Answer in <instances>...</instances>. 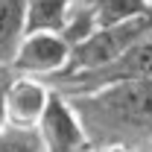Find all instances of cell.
<instances>
[{
  "mask_svg": "<svg viewBox=\"0 0 152 152\" xmlns=\"http://www.w3.org/2000/svg\"><path fill=\"white\" fill-rule=\"evenodd\" d=\"M9 76H12L9 67H0V132L9 126V117H6V85H9Z\"/></svg>",
  "mask_w": 152,
  "mask_h": 152,
  "instance_id": "11",
  "label": "cell"
},
{
  "mask_svg": "<svg viewBox=\"0 0 152 152\" xmlns=\"http://www.w3.org/2000/svg\"><path fill=\"white\" fill-rule=\"evenodd\" d=\"M85 152H126V149H120V146H88Z\"/></svg>",
  "mask_w": 152,
  "mask_h": 152,
  "instance_id": "12",
  "label": "cell"
},
{
  "mask_svg": "<svg viewBox=\"0 0 152 152\" xmlns=\"http://www.w3.org/2000/svg\"><path fill=\"white\" fill-rule=\"evenodd\" d=\"M152 82V32L143 35L137 44H132L123 56H117L108 64H99L91 70H73V73H56L44 79L53 91L58 94H82L99 85H111V82Z\"/></svg>",
  "mask_w": 152,
  "mask_h": 152,
  "instance_id": "2",
  "label": "cell"
},
{
  "mask_svg": "<svg viewBox=\"0 0 152 152\" xmlns=\"http://www.w3.org/2000/svg\"><path fill=\"white\" fill-rule=\"evenodd\" d=\"M76 0H29L26 6V32H58L67 20V12Z\"/></svg>",
  "mask_w": 152,
  "mask_h": 152,
  "instance_id": "8",
  "label": "cell"
},
{
  "mask_svg": "<svg viewBox=\"0 0 152 152\" xmlns=\"http://www.w3.org/2000/svg\"><path fill=\"white\" fill-rule=\"evenodd\" d=\"M88 6L94 12L96 29L120 23V20H126V18H132V15L146 9V3H140V0H88Z\"/></svg>",
  "mask_w": 152,
  "mask_h": 152,
  "instance_id": "9",
  "label": "cell"
},
{
  "mask_svg": "<svg viewBox=\"0 0 152 152\" xmlns=\"http://www.w3.org/2000/svg\"><path fill=\"white\" fill-rule=\"evenodd\" d=\"M0 152H38V134H35V129L6 126V129L0 132Z\"/></svg>",
  "mask_w": 152,
  "mask_h": 152,
  "instance_id": "10",
  "label": "cell"
},
{
  "mask_svg": "<svg viewBox=\"0 0 152 152\" xmlns=\"http://www.w3.org/2000/svg\"><path fill=\"white\" fill-rule=\"evenodd\" d=\"M50 94H53V88L44 79L12 73L9 85H6V117H9V126L35 129L44 108H47V102H50Z\"/></svg>",
  "mask_w": 152,
  "mask_h": 152,
  "instance_id": "6",
  "label": "cell"
},
{
  "mask_svg": "<svg viewBox=\"0 0 152 152\" xmlns=\"http://www.w3.org/2000/svg\"><path fill=\"white\" fill-rule=\"evenodd\" d=\"M29 0H0V67H9L18 44L26 35Z\"/></svg>",
  "mask_w": 152,
  "mask_h": 152,
  "instance_id": "7",
  "label": "cell"
},
{
  "mask_svg": "<svg viewBox=\"0 0 152 152\" xmlns=\"http://www.w3.org/2000/svg\"><path fill=\"white\" fill-rule=\"evenodd\" d=\"M67 102L91 146L152 152V82H111L67 94Z\"/></svg>",
  "mask_w": 152,
  "mask_h": 152,
  "instance_id": "1",
  "label": "cell"
},
{
  "mask_svg": "<svg viewBox=\"0 0 152 152\" xmlns=\"http://www.w3.org/2000/svg\"><path fill=\"white\" fill-rule=\"evenodd\" d=\"M70 61V44L58 32H26L23 41L15 50V58L9 64L12 73L20 76H38V79H50V76L61 73Z\"/></svg>",
  "mask_w": 152,
  "mask_h": 152,
  "instance_id": "4",
  "label": "cell"
},
{
  "mask_svg": "<svg viewBox=\"0 0 152 152\" xmlns=\"http://www.w3.org/2000/svg\"><path fill=\"white\" fill-rule=\"evenodd\" d=\"M35 134H38V152H85L91 146L67 96H61L58 91L50 94V102L38 120Z\"/></svg>",
  "mask_w": 152,
  "mask_h": 152,
  "instance_id": "5",
  "label": "cell"
},
{
  "mask_svg": "<svg viewBox=\"0 0 152 152\" xmlns=\"http://www.w3.org/2000/svg\"><path fill=\"white\" fill-rule=\"evenodd\" d=\"M152 32V6L143 12H137L132 18L111 23V26H99L82 44L70 47V61L61 73H73V70H91L99 64H108L117 56H123L132 44H137L143 35Z\"/></svg>",
  "mask_w": 152,
  "mask_h": 152,
  "instance_id": "3",
  "label": "cell"
},
{
  "mask_svg": "<svg viewBox=\"0 0 152 152\" xmlns=\"http://www.w3.org/2000/svg\"><path fill=\"white\" fill-rule=\"evenodd\" d=\"M140 3H146V6H152V0H140Z\"/></svg>",
  "mask_w": 152,
  "mask_h": 152,
  "instance_id": "13",
  "label": "cell"
}]
</instances>
